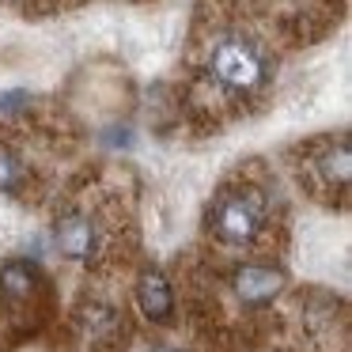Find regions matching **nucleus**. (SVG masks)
Returning <instances> with one entry per match:
<instances>
[{
    "label": "nucleus",
    "instance_id": "1",
    "mask_svg": "<svg viewBox=\"0 0 352 352\" xmlns=\"http://www.w3.org/2000/svg\"><path fill=\"white\" fill-rule=\"evenodd\" d=\"M208 228L228 246H254L265 231V197L254 186L220 193L212 212H208Z\"/></svg>",
    "mask_w": 352,
    "mask_h": 352
},
{
    "label": "nucleus",
    "instance_id": "2",
    "mask_svg": "<svg viewBox=\"0 0 352 352\" xmlns=\"http://www.w3.org/2000/svg\"><path fill=\"white\" fill-rule=\"evenodd\" d=\"M208 76L235 95H250L265 84L269 61L250 38H220L208 54Z\"/></svg>",
    "mask_w": 352,
    "mask_h": 352
},
{
    "label": "nucleus",
    "instance_id": "3",
    "mask_svg": "<svg viewBox=\"0 0 352 352\" xmlns=\"http://www.w3.org/2000/svg\"><path fill=\"white\" fill-rule=\"evenodd\" d=\"M280 284H284V273L265 265V261H246L231 273V288L243 303H269L280 292Z\"/></svg>",
    "mask_w": 352,
    "mask_h": 352
},
{
    "label": "nucleus",
    "instance_id": "4",
    "mask_svg": "<svg viewBox=\"0 0 352 352\" xmlns=\"http://www.w3.org/2000/svg\"><path fill=\"white\" fill-rule=\"evenodd\" d=\"M137 307L140 314H144L148 322H155V326H167L170 318H175V288H170V280L160 273V269H148L144 276L137 280Z\"/></svg>",
    "mask_w": 352,
    "mask_h": 352
},
{
    "label": "nucleus",
    "instance_id": "5",
    "mask_svg": "<svg viewBox=\"0 0 352 352\" xmlns=\"http://www.w3.org/2000/svg\"><path fill=\"white\" fill-rule=\"evenodd\" d=\"M57 250H61L65 258L87 265V261L99 254V228H95L91 216H84V212L65 216V220L57 223Z\"/></svg>",
    "mask_w": 352,
    "mask_h": 352
},
{
    "label": "nucleus",
    "instance_id": "6",
    "mask_svg": "<svg viewBox=\"0 0 352 352\" xmlns=\"http://www.w3.org/2000/svg\"><path fill=\"white\" fill-rule=\"evenodd\" d=\"M34 296V269L27 261H8L0 265V299L8 303H19V299H31Z\"/></svg>",
    "mask_w": 352,
    "mask_h": 352
},
{
    "label": "nucleus",
    "instance_id": "7",
    "mask_svg": "<svg viewBox=\"0 0 352 352\" xmlns=\"http://www.w3.org/2000/svg\"><path fill=\"white\" fill-rule=\"evenodd\" d=\"M19 182H23V163L0 148V190H16Z\"/></svg>",
    "mask_w": 352,
    "mask_h": 352
},
{
    "label": "nucleus",
    "instance_id": "8",
    "mask_svg": "<svg viewBox=\"0 0 352 352\" xmlns=\"http://www.w3.org/2000/svg\"><path fill=\"white\" fill-rule=\"evenodd\" d=\"M152 352H178V349H152Z\"/></svg>",
    "mask_w": 352,
    "mask_h": 352
}]
</instances>
